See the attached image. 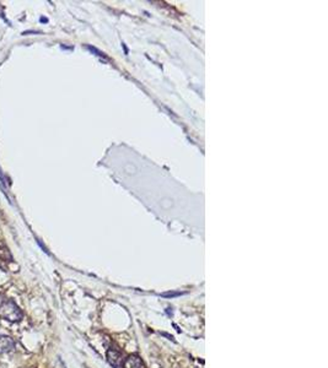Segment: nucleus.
Returning <instances> with one entry per match:
<instances>
[{"instance_id":"nucleus-1","label":"nucleus","mask_w":328,"mask_h":368,"mask_svg":"<svg viewBox=\"0 0 328 368\" xmlns=\"http://www.w3.org/2000/svg\"><path fill=\"white\" fill-rule=\"evenodd\" d=\"M0 317L10 321H19L23 318V312L14 301L5 300L0 303Z\"/></svg>"},{"instance_id":"nucleus-2","label":"nucleus","mask_w":328,"mask_h":368,"mask_svg":"<svg viewBox=\"0 0 328 368\" xmlns=\"http://www.w3.org/2000/svg\"><path fill=\"white\" fill-rule=\"evenodd\" d=\"M107 358H108L110 363L112 364L115 368H122L123 367V360H122V355L119 354L116 350H110L107 352Z\"/></svg>"},{"instance_id":"nucleus-3","label":"nucleus","mask_w":328,"mask_h":368,"mask_svg":"<svg viewBox=\"0 0 328 368\" xmlns=\"http://www.w3.org/2000/svg\"><path fill=\"white\" fill-rule=\"evenodd\" d=\"M14 348H15V342L11 337L0 336V354L13 351Z\"/></svg>"},{"instance_id":"nucleus-4","label":"nucleus","mask_w":328,"mask_h":368,"mask_svg":"<svg viewBox=\"0 0 328 368\" xmlns=\"http://www.w3.org/2000/svg\"><path fill=\"white\" fill-rule=\"evenodd\" d=\"M124 368H144V363L138 356H129L124 362Z\"/></svg>"},{"instance_id":"nucleus-5","label":"nucleus","mask_w":328,"mask_h":368,"mask_svg":"<svg viewBox=\"0 0 328 368\" xmlns=\"http://www.w3.org/2000/svg\"><path fill=\"white\" fill-rule=\"evenodd\" d=\"M0 258L4 260H7V262H11V259H13V258H11L10 251L8 250V248L5 247L3 243H0Z\"/></svg>"},{"instance_id":"nucleus-6","label":"nucleus","mask_w":328,"mask_h":368,"mask_svg":"<svg viewBox=\"0 0 328 368\" xmlns=\"http://www.w3.org/2000/svg\"><path fill=\"white\" fill-rule=\"evenodd\" d=\"M0 178H2V180H3V174H2V171H0Z\"/></svg>"}]
</instances>
